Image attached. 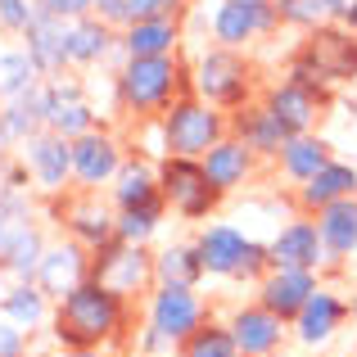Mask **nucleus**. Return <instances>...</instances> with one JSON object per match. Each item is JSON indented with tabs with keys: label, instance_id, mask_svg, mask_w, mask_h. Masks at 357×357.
<instances>
[{
	"label": "nucleus",
	"instance_id": "1",
	"mask_svg": "<svg viewBox=\"0 0 357 357\" xmlns=\"http://www.w3.org/2000/svg\"><path fill=\"white\" fill-rule=\"evenodd\" d=\"M122 331H127V298L96 276H86L73 294H63L50 312L54 349H114Z\"/></svg>",
	"mask_w": 357,
	"mask_h": 357
},
{
	"label": "nucleus",
	"instance_id": "2",
	"mask_svg": "<svg viewBox=\"0 0 357 357\" xmlns=\"http://www.w3.org/2000/svg\"><path fill=\"white\" fill-rule=\"evenodd\" d=\"M114 91H118L122 114H131L140 122V118H158L176 96L190 91V82H185L176 54H131L118 68Z\"/></svg>",
	"mask_w": 357,
	"mask_h": 357
},
{
	"label": "nucleus",
	"instance_id": "3",
	"mask_svg": "<svg viewBox=\"0 0 357 357\" xmlns=\"http://www.w3.org/2000/svg\"><path fill=\"white\" fill-rule=\"evenodd\" d=\"M285 77L317 86V91H335L344 82H353L357 77V32L344 23H321L312 32H303L298 50L289 54Z\"/></svg>",
	"mask_w": 357,
	"mask_h": 357
},
{
	"label": "nucleus",
	"instance_id": "4",
	"mask_svg": "<svg viewBox=\"0 0 357 357\" xmlns=\"http://www.w3.org/2000/svg\"><path fill=\"white\" fill-rule=\"evenodd\" d=\"M158 131H163V154L176 158H204L222 136H227V114L199 100L195 91L176 96L172 105L158 114Z\"/></svg>",
	"mask_w": 357,
	"mask_h": 357
},
{
	"label": "nucleus",
	"instance_id": "5",
	"mask_svg": "<svg viewBox=\"0 0 357 357\" xmlns=\"http://www.w3.org/2000/svg\"><path fill=\"white\" fill-rule=\"evenodd\" d=\"M253 86H258V82H253V63L244 59L240 50H231V45H213V50H204L199 59H195L190 91L199 100H208L213 109H222V114L249 105Z\"/></svg>",
	"mask_w": 357,
	"mask_h": 357
},
{
	"label": "nucleus",
	"instance_id": "6",
	"mask_svg": "<svg viewBox=\"0 0 357 357\" xmlns=\"http://www.w3.org/2000/svg\"><path fill=\"white\" fill-rule=\"evenodd\" d=\"M158 190H163V204L176 213L181 222H204L218 213V204L227 195L208 181L199 158H176V154H163L158 158Z\"/></svg>",
	"mask_w": 357,
	"mask_h": 357
},
{
	"label": "nucleus",
	"instance_id": "7",
	"mask_svg": "<svg viewBox=\"0 0 357 357\" xmlns=\"http://www.w3.org/2000/svg\"><path fill=\"white\" fill-rule=\"evenodd\" d=\"M91 276L105 280V285L114 289V294H122L127 303L140 298V294H149V289L158 285L154 280V253H149L145 244H127L118 236L91 253Z\"/></svg>",
	"mask_w": 357,
	"mask_h": 357
},
{
	"label": "nucleus",
	"instance_id": "8",
	"mask_svg": "<svg viewBox=\"0 0 357 357\" xmlns=\"http://www.w3.org/2000/svg\"><path fill=\"white\" fill-rule=\"evenodd\" d=\"M204 321H208V303H204L199 289H190V285H154L149 289V321L145 326L158 340H167L172 349L190 331H199Z\"/></svg>",
	"mask_w": 357,
	"mask_h": 357
},
{
	"label": "nucleus",
	"instance_id": "9",
	"mask_svg": "<svg viewBox=\"0 0 357 357\" xmlns=\"http://www.w3.org/2000/svg\"><path fill=\"white\" fill-rule=\"evenodd\" d=\"M18 158L27 163V176H32V185L41 195H50V199L68 195V185H73V140L68 136L41 127L23 140V154Z\"/></svg>",
	"mask_w": 357,
	"mask_h": 357
},
{
	"label": "nucleus",
	"instance_id": "10",
	"mask_svg": "<svg viewBox=\"0 0 357 357\" xmlns=\"http://www.w3.org/2000/svg\"><path fill=\"white\" fill-rule=\"evenodd\" d=\"M122 163H127V158H122V145H118L114 131L91 127V131H82V136H73V181H77V190H100V185H109Z\"/></svg>",
	"mask_w": 357,
	"mask_h": 357
},
{
	"label": "nucleus",
	"instance_id": "11",
	"mask_svg": "<svg viewBox=\"0 0 357 357\" xmlns=\"http://www.w3.org/2000/svg\"><path fill=\"white\" fill-rule=\"evenodd\" d=\"M276 18V0H222L213 9V41L244 50L249 41H258L262 32H271Z\"/></svg>",
	"mask_w": 357,
	"mask_h": 357
},
{
	"label": "nucleus",
	"instance_id": "12",
	"mask_svg": "<svg viewBox=\"0 0 357 357\" xmlns=\"http://www.w3.org/2000/svg\"><path fill=\"white\" fill-rule=\"evenodd\" d=\"M41 114H45V127L59 131V136H82V131L96 127V109H91L86 91H82V82L73 77H50L41 82Z\"/></svg>",
	"mask_w": 357,
	"mask_h": 357
},
{
	"label": "nucleus",
	"instance_id": "13",
	"mask_svg": "<svg viewBox=\"0 0 357 357\" xmlns=\"http://www.w3.org/2000/svg\"><path fill=\"white\" fill-rule=\"evenodd\" d=\"M59 218H63V231H68V240H77L82 249L96 253L100 244L114 240L118 208H109V204L100 199V190H77L73 199L59 204Z\"/></svg>",
	"mask_w": 357,
	"mask_h": 357
},
{
	"label": "nucleus",
	"instance_id": "14",
	"mask_svg": "<svg viewBox=\"0 0 357 357\" xmlns=\"http://www.w3.org/2000/svg\"><path fill=\"white\" fill-rule=\"evenodd\" d=\"M267 249H271V267H303V271L331 267V258H326V244H321V231H317V218H312V213H298V218H289L285 227L276 231V240H271Z\"/></svg>",
	"mask_w": 357,
	"mask_h": 357
},
{
	"label": "nucleus",
	"instance_id": "15",
	"mask_svg": "<svg viewBox=\"0 0 357 357\" xmlns=\"http://www.w3.org/2000/svg\"><path fill=\"white\" fill-rule=\"evenodd\" d=\"M227 331H231V340H236L240 357H276L280 344H285V321H280L276 312H267L258 298H253V303H240L236 312L227 317Z\"/></svg>",
	"mask_w": 357,
	"mask_h": 357
},
{
	"label": "nucleus",
	"instance_id": "16",
	"mask_svg": "<svg viewBox=\"0 0 357 357\" xmlns=\"http://www.w3.org/2000/svg\"><path fill=\"white\" fill-rule=\"evenodd\" d=\"M262 105L280 118V127H285L289 136H298V131H312V122L331 105V91H317V86H303V82L285 77V82L262 91Z\"/></svg>",
	"mask_w": 357,
	"mask_h": 357
},
{
	"label": "nucleus",
	"instance_id": "17",
	"mask_svg": "<svg viewBox=\"0 0 357 357\" xmlns=\"http://www.w3.org/2000/svg\"><path fill=\"white\" fill-rule=\"evenodd\" d=\"M86 276H91V249H82L77 240H59V244H45L32 280L54 298V303H59V298L73 294Z\"/></svg>",
	"mask_w": 357,
	"mask_h": 357
},
{
	"label": "nucleus",
	"instance_id": "18",
	"mask_svg": "<svg viewBox=\"0 0 357 357\" xmlns=\"http://www.w3.org/2000/svg\"><path fill=\"white\" fill-rule=\"evenodd\" d=\"M353 317V307H349V298H340L335 289H326V285H317V294L303 303V312L294 317V340L303 344V349H321V344H331L335 335L344 331V321Z\"/></svg>",
	"mask_w": 357,
	"mask_h": 357
},
{
	"label": "nucleus",
	"instance_id": "19",
	"mask_svg": "<svg viewBox=\"0 0 357 357\" xmlns=\"http://www.w3.org/2000/svg\"><path fill=\"white\" fill-rule=\"evenodd\" d=\"M317 271H303V267H271L267 276L258 280V303L267 307V312H276L280 321H294L298 312H303V303L317 294Z\"/></svg>",
	"mask_w": 357,
	"mask_h": 357
},
{
	"label": "nucleus",
	"instance_id": "20",
	"mask_svg": "<svg viewBox=\"0 0 357 357\" xmlns=\"http://www.w3.org/2000/svg\"><path fill=\"white\" fill-rule=\"evenodd\" d=\"M23 50L32 54V63L41 68V77H59L68 63V18H54V14H41L36 9L32 23L23 27Z\"/></svg>",
	"mask_w": 357,
	"mask_h": 357
},
{
	"label": "nucleus",
	"instance_id": "21",
	"mask_svg": "<svg viewBox=\"0 0 357 357\" xmlns=\"http://www.w3.org/2000/svg\"><path fill=\"white\" fill-rule=\"evenodd\" d=\"M249 244L253 240L244 236L240 227H231V222H213V227H204L199 236H195V249H199V258H204V271H208V276H222V280H240Z\"/></svg>",
	"mask_w": 357,
	"mask_h": 357
},
{
	"label": "nucleus",
	"instance_id": "22",
	"mask_svg": "<svg viewBox=\"0 0 357 357\" xmlns=\"http://www.w3.org/2000/svg\"><path fill=\"white\" fill-rule=\"evenodd\" d=\"M227 131H231V136H240L258 158H276L280 145L289 140V131L280 127V118L271 114L262 100H249V105L231 109V114H227Z\"/></svg>",
	"mask_w": 357,
	"mask_h": 357
},
{
	"label": "nucleus",
	"instance_id": "23",
	"mask_svg": "<svg viewBox=\"0 0 357 357\" xmlns=\"http://www.w3.org/2000/svg\"><path fill=\"white\" fill-rule=\"evenodd\" d=\"M199 163H204V172H208V181L218 185L222 195H231V190H240V185L253 176V167H258V154H253V149L244 145L240 136H231V131H227V136H222L218 145H213L208 154L199 158Z\"/></svg>",
	"mask_w": 357,
	"mask_h": 357
},
{
	"label": "nucleus",
	"instance_id": "24",
	"mask_svg": "<svg viewBox=\"0 0 357 357\" xmlns=\"http://www.w3.org/2000/svg\"><path fill=\"white\" fill-rule=\"evenodd\" d=\"M312 218H317V231H321V244H326L331 267H335V262H353L357 258V195L326 204V208L312 213Z\"/></svg>",
	"mask_w": 357,
	"mask_h": 357
},
{
	"label": "nucleus",
	"instance_id": "25",
	"mask_svg": "<svg viewBox=\"0 0 357 357\" xmlns=\"http://www.w3.org/2000/svg\"><path fill=\"white\" fill-rule=\"evenodd\" d=\"M349 195H357V167L344 158H331L312 181L298 185V213H321L326 204L349 199Z\"/></svg>",
	"mask_w": 357,
	"mask_h": 357
},
{
	"label": "nucleus",
	"instance_id": "26",
	"mask_svg": "<svg viewBox=\"0 0 357 357\" xmlns=\"http://www.w3.org/2000/svg\"><path fill=\"white\" fill-rule=\"evenodd\" d=\"M331 158H335V154H331V145H326L321 136H312V131H298V136H289L285 145H280L276 167H280V176H285V181L303 185V181H312V176L321 172Z\"/></svg>",
	"mask_w": 357,
	"mask_h": 357
},
{
	"label": "nucleus",
	"instance_id": "27",
	"mask_svg": "<svg viewBox=\"0 0 357 357\" xmlns=\"http://www.w3.org/2000/svg\"><path fill=\"white\" fill-rule=\"evenodd\" d=\"M118 27L105 23L100 14H82L68 23V63L73 68H91V63H100L109 50L118 45Z\"/></svg>",
	"mask_w": 357,
	"mask_h": 357
},
{
	"label": "nucleus",
	"instance_id": "28",
	"mask_svg": "<svg viewBox=\"0 0 357 357\" xmlns=\"http://www.w3.org/2000/svg\"><path fill=\"white\" fill-rule=\"evenodd\" d=\"M50 312H54V298L45 294L36 280H14V285L0 294V317H9V321L23 326V331L50 326Z\"/></svg>",
	"mask_w": 357,
	"mask_h": 357
},
{
	"label": "nucleus",
	"instance_id": "29",
	"mask_svg": "<svg viewBox=\"0 0 357 357\" xmlns=\"http://www.w3.org/2000/svg\"><path fill=\"white\" fill-rule=\"evenodd\" d=\"M109 185H114V208L118 213L122 208H145V204L163 199V190H158V167H149L145 158H127Z\"/></svg>",
	"mask_w": 357,
	"mask_h": 357
},
{
	"label": "nucleus",
	"instance_id": "30",
	"mask_svg": "<svg viewBox=\"0 0 357 357\" xmlns=\"http://www.w3.org/2000/svg\"><path fill=\"white\" fill-rule=\"evenodd\" d=\"M122 54H176V45H181V23L176 18H140V23L122 27L118 36Z\"/></svg>",
	"mask_w": 357,
	"mask_h": 357
},
{
	"label": "nucleus",
	"instance_id": "31",
	"mask_svg": "<svg viewBox=\"0 0 357 357\" xmlns=\"http://www.w3.org/2000/svg\"><path fill=\"white\" fill-rule=\"evenodd\" d=\"M204 276H208V271H204V258H199V249H195V240L190 244H167V249L154 253V280L158 285H190V289H199Z\"/></svg>",
	"mask_w": 357,
	"mask_h": 357
},
{
	"label": "nucleus",
	"instance_id": "32",
	"mask_svg": "<svg viewBox=\"0 0 357 357\" xmlns=\"http://www.w3.org/2000/svg\"><path fill=\"white\" fill-rule=\"evenodd\" d=\"M0 118H5L9 145H23L32 131L45 127V114H41V86L23 91V96H14V100H0Z\"/></svg>",
	"mask_w": 357,
	"mask_h": 357
},
{
	"label": "nucleus",
	"instance_id": "33",
	"mask_svg": "<svg viewBox=\"0 0 357 357\" xmlns=\"http://www.w3.org/2000/svg\"><path fill=\"white\" fill-rule=\"evenodd\" d=\"M41 253H45V240H41V231L27 222V227L18 231L5 249H0V271H5V276H14V280H32Z\"/></svg>",
	"mask_w": 357,
	"mask_h": 357
},
{
	"label": "nucleus",
	"instance_id": "34",
	"mask_svg": "<svg viewBox=\"0 0 357 357\" xmlns=\"http://www.w3.org/2000/svg\"><path fill=\"white\" fill-rule=\"evenodd\" d=\"M176 357H240L236 340H231L227 321H204L199 331H190L181 344H176Z\"/></svg>",
	"mask_w": 357,
	"mask_h": 357
},
{
	"label": "nucleus",
	"instance_id": "35",
	"mask_svg": "<svg viewBox=\"0 0 357 357\" xmlns=\"http://www.w3.org/2000/svg\"><path fill=\"white\" fill-rule=\"evenodd\" d=\"M32 86H41V68L32 63V54L23 45L18 50H0V100H14Z\"/></svg>",
	"mask_w": 357,
	"mask_h": 357
},
{
	"label": "nucleus",
	"instance_id": "36",
	"mask_svg": "<svg viewBox=\"0 0 357 357\" xmlns=\"http://www.w3.org/2000/svg\"><path fill=\"white\" fill-rule=\"evenodd\" d=\"M163 218H167V204L163 199L145 204V208H122L118 222H114V236L127 240V244H149V240L158 236V227H163Z\"/></svg>",
	"mask_w": 357,
	"mask_h": 357
},
{
	"label": "nucleus",
	"instance_id": "37",
	"mask_svg": "<svg viewBox=\"0 0 357 357\" xmlns=\"http://www.w3.org/2000/svg\"><path fill=\"white\" fill-rule=\"evenodd\" d=\"M276 18L285 27H298V32H312V27L331 23V0H276Z\"/></svg>",
	"mask_w": 357,
	"mask_h": 357
},
{
	"label": "nucleus",
	"instance_id": "38",
	"mask_svg": "<svg viewBox=\"0 0 357 357\" xmlns=\"http://www.w3.org/2000/svg\"><path fill=\"white\" fill-rule=\"evenodd\" d=\"M27 353H32V331L0 317V357H27Z\"/></svg>",
	"mask_w": 357,
	"mask_h": 357
},
{
	"label": "nucleus",
	"instance_id": "39",
	"mask_svg": "<svg viewBox=\"0 0 357 357\" xmlns=\"http://www.w3.org/2000/svg\"><path fill=\"white\" fill-rule=\"evenodd\" d=\"M32 9L41 14H54V18H82V14H96V0H32Z\"/></svg>",
	"mask_w": 357,
	"mask_h": 357
},
{
	"label": "nucleus",
	"instance_id": "40",
	"mask_svg": "<svg viewBox=\"0 0 357 357\" xmlns=\"http://www.w3.org/2000/svg\"><path fill=\"white\" fill-rule=\"evenodd\" d=\"M96 14L114 27H131L136 23V0H96Z\"/></svg>",
	"mask_w": 357,
	"mask_h": 357
},
{
	"label": "nucleus",
	"instance_id": "41",
	"mask_svg": "<svg viewBox=\"0 0 357 357\" xmlns=\"http://www.w3.org/2000/svg\"><path fill=\"white\" fill-rule=\"evenodd\" d=\"M36 9L27 5V0H0V27H9V32H23L27 23H32Z\"/></svg>",
	"mask_w": 357,
	"mask_h": 357
},
{
	"label": "nucleus",
	"instance_id": "42",
	"mask_svg": "<svg viewBox=\"0 0 357 357\" xmlns=\"http://www.w3.org/2000/svg\"><path fill=\"white\" fill-rule=\"evenodd\" d=\"M54 357H114L109 349H54Z\"/></svg>",
	"mask_w": 357,
	"mask_h": 357
},
{
	"label": "nucleus",
	"instance_id": "43",
	"mask_svg": "<svg viewBox=\"0 0 357 357\" xmlns=\"http://www.w3.org/2000/svg\"><path fill=\"white\" fill-rule=\"evenodd\" d=\"M349 5H353V0H331V14H335V18L344 23V14H349Z\"/></svg>",
	"mask_w": 357,
	"mask_h": 357
},
{
	"label": "nucleus",
	"instance_id": "44",
	"mask_svg": "<svg viewBox=\"0 0 357 357\" xmlns=\"http://www.w3.org/2000/svg\"><path fill=\"white\" fill-rule=\"evenodd\" d=\"M344 27H353V32H357V0L349 5V14H344Z\"/></svg>",
	"mask_w": 357,
	"mask_h": 357
},
{
	"label": "nucleus",
	"instance_id": "45",
	"mask_svg": "<svg viewBox=\"0 0 357 357\" xmlns=\"http://www.w3.org/2000/svg\"><path fill=\"white\" fill-rule=\"evenodd\" d=\"M9 145V136H5V118H0V149H5Z\"/></svg>",
	"mask_w": 357,
	"mask_h": 357
},
{
	"label": "nucleus",
	"instance_id": "46",
	"mask_svg": "<svg viewBox=\"0 0 357 357\" xmlns=\"http://www.w3.org/2000/svg\"><path fill=\"white\" fill-rule=\"evenodd\" d=\"M349 307H353V317H357V298H353V303H349Z\"/></svg>",
	"mask_w": 357,
	"mask_h": 357
},
{
	"label": "nucleus",
	"instance_id": "47",
	"mask_svg": "<svg viewBox=\"0 0 357 357\" xmlns=\"http://www.w3.org/2000/svg\"><path fill=\"white\" fill-rule=\"evenodd\" d=\"M317 357H321V353H317Z\"/></svg>",
	"mask_w": 357,
	"mask_h": 357
}]
</instances>
